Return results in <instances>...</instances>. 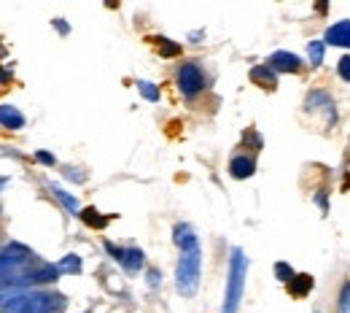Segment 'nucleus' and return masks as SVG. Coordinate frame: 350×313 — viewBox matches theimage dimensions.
<instances>
[{
	"label": "nucleus",
	"mask_w": 350,
	"mask_h": 313,
	"mask_svg": "<svg viewBox=\"0 0 350 313\" xmlns=\"http://www.w3.org/2000/svg\"><path fill=\"white\" fill-rule=\"evenodd\" d=\"M0 308L8 313H54L62 308V297L36 289L0 286Z\"/></svg>",
	"instance_id": "1"
},
{
	"label": "nucleus",
	"mask_w": 350,
	"mask_h": 313,
	"mask_svg": "<svg viewBox=\"0 0 350 313\" xmlns=\"http://www.w3.org/2000/svg\"><path fill=\"white\" fill-rule=\"evenodd\" d=\"M254 171H256L254 157L240 154V157H234V160L229 162V173H232L234 179H251V176H254Z\"/></svg>",
	"instance_id": "8"
},
{
	"label": "nucleus",
	"mask_w": 350,
	"mask_h": 313,
	"mask_svg": "<svg viewBox=\"0 0 350 313\" xmlns=\"http://www.w3.org/2000/svg\"><path fill=\"white\" fill-rule=\"evenodd\" d=\"M312 284H315V281H312L310 275L299 273V275H294L286 286H288V295H291V297H307V295L312 292Z\"/></svg>",
	"instance_id": "12"
},
{
	"label": "nucleus",
	"mask_w": 350,
	"mask_h": 313,
	"mask_svg": "<svg viewBox=\"0 0 350 313\" xmlns=\"http://www.w3.org/2000/svg\"><path fill=\"white\" fill-rule=\"evenodd\" d=\"M36 160H38L41 165H54V157H51L49 151H36Z\"/></svg>",
	"instance_id": "23"
},
{
	"label": "nucleus",
	"mask_w": 350,
	"mask_h": 313,
	"mask_svg": "<svg viewBox=\"0 0 350 313\" xmlns=\"http://www.w3.org/2000/svg\"><path fill=\"white\" fill-rule=\"evenodd\" d=\"M251 82H256L264 90H275V87H278V76H275V71H272L269 65H256V68L251 71Z\"/></svg>",
	"instance_id": "11"
},
{
	"label": "nucleus",
	"mask_w": 350,
	"mask_h": 313,
	"mask_svg": "<svg viewBox=\"0 0 350 313\" xmlns=\"http://www.w3.org/2000/svg\"><path fill=\"white\" fill-rule=\"evenodd\" d=\"M0 313H8V311H3V308H0Z\"/></svg>",
	"instance_id": "24"
},
{
	"label": "nucleus",
	"mask_w": 350,
	"mask_h": 313,
	"mask_svg": "<svg viewBox=\"0 0 350 313\" xmlns=\"http://www.w3.org/2000/svg\"><path fill=\"white\" fill-rule=\"evenodd\" d=\"M59 273H81V257L68 254V257L59 262Z\"/></svg>",
	"instance_id": "17"
},
{
	"label": "nucleus",
	"mask_w": 350,
	"mask_h": 313,
	"mask_svg": "<svg viewBox=\"0 0 350 313\" xmlns=\"http://www.w3.org/2000/svg\"><path fill=\"white\" fill-rule=\"evenodd\" d=\"M269 68L275 73H297L302 68V60L294 54V51H275L269 57Z\"/></svg>",
	"instance_id": "5"
},
{
	"label": "nucleus",
	"mask_w": 350,
	"mask_h": 313,
	"mask_svg": "<svg viewBox=\"0 0 350 313\" xmlns=\"http://www.w3.org/2000/svg\"><path fill=\"white\" fill-rule=\"evenodd\" d=\"M307 54H310V62H312V68L323 65V54H326V44H323V41H310V44H307Z\"/></svg>",
	"instance_id": "15"
},
{
	"label": "nucleus",
	"mask_w": 350,
	"mask_h": 313,
	"mask_svg": "<svg viewBox=\"0 0 350 313\" xmlns=\"http://www.w3.org/2000/svg\"><path fill=\"white\" fill-rule=\"evenodd\" d=\"M337 313H350V281L342 284L340 297H337Z\"/></svg>",
	"instance_id": "18"
},
{
	"label": "nucleus",
	"mask_w": 350,
	"mask_h": 313,
	"mask_svg": "<svg viewBox=\"0 0 350 313\" xmlns=\"http://www.w3.org/2000/svg\"><path fill=\"white\" fill-rule=\"evenodd\" d=\"M81 219H84L89 227H94V229H100V227L108 224V219H105L100 211H94V208H84V211H81Z\"/></svg>",
	"instance_id": "16"
},
{
	"label": "nucleus",
	"mask_w": 350,
	"mask_h": 313,
	"mask_svg": "<svg viewBox=\"0 0 350 313\" xmlns=\"http://www.w3.org/2000/svg\"><path fill=\"white\" fill-rule=\"evenodd\" d=\"M137 90H140V95H143L146 100H151V103L159 100V90H157V84H151V82H137Z\"/></svg>",
	"instance_id": "19"
},
{
	"label": "nucleus",
	"mask_w": 350,
	"mask_h": 313,
	"mask_svg": "<svg viewBox=\"0 0 350 313\" xmlns=\"http://www.w3.org/2000/svg\"><path fill=\"white\" fill-rule=\"evenodd\" d=\"M245 275H248V257L243 249H232L229 254V275H226V292H224V308L221 313H237L240 300L245 292Z\"/></svg>",
	"instance_id": "2"
},
{
	"label": "nucleus",
	"mask_w": 350,
	"mask_h": 313,
	"mask_svg": "<svg viewBox=\"0 0 350 313\" xmlns=\"http://www.w3.org/2000/svg\"><path fill=\"white\" fill-rule=\"evenodd\" d=\"M275 275H278V281H286V284H288V281H291L297 273H294V268H291V265L278 262V265H275Z\"/></svg>",
	"instance_id": "21"
},
{
	"label": "nucleus",
	"mask_w": 350,
	"mask_h": 313,
	"mask_svg": "<svg viewBox=\"0 0 350 313\" xmlns=\"http://www.w3.org/2000/svg\"><path fill=\"white\" fill-rule=\"evenodd\" d=\"M323 44L340 46V49H350V19H342V22H337V25L326 27Z\"/></svg>",
	"instance_id": "7"
},
{
	"label": "nucleus",
	"mask_w": 350,
	"mask_h": 313,
	"mask_svg": "<svg viewBox=\"0 0 350 313\" xmlns=\"http://www.w3.org/2000/svg\"><path fill=\"white\" fill-rule=\"evenodd\" d=\"M27 260L22 257V254H0V275H5V273H11V270H16V268H22Z\"/></svg>",
	"instance_id": "14"
},
{
	"label": "nucleus",
	"mask_w": 350,
	"mask_h": 313,
	"mask_svg": "<svg viewBox=\"0 0 350 313\" xmlns=\"http://www.w3.org/2000/svg\"><path fill=\"white\" fill-rule=\"evenodd\" d=\"M105 249H108V251H111V254H113V257H116V260H119L127 270L143 268V260H146V257H143V251H140V249H119V246H113V243H108Z\"/></svg>",
	"instance_id": "6"
},
{
	"label": "nucleus",
	"mask_w": 350,
	"mask_h": 313,
	"mask_svg": "<svg viewBox=\"0 0 350 313\" xmlns=\"http://www.w3.org/2000/svg\"><path fill=\"white\" fill-rule=\"evenodd\" d=\"M337 73L342 82H350V54H345L340 62H337Z\"/></svg>",
	"instance_id": "22"
},
{
	"label": "nucleus",
	"mask_w": 350,
	"mask_h": 313,
	"mask_svg": "<svg viewBox=\"0 0 350 313\" xmlns=\"http://www.w3.org/2000/svg\"><path fill=\"white\" fill-rule=\"evenodd\" d=\"M178 90L183 92L186 97H194L197 92L205 90V73L197 62H183L178 68Z\"/></svg>",
	"instance_id": "4"
},
{
	"label": "nucleus",
	"mask_w": 350,
	"mask_h": 313,
	"mask_svg": "<svg viewBox=\"0 0 350 313\" xmlns=\"http://www.w3.org/2000/svg\"><path fill=\"white\" fill-rule=\"evenodd\" d=\"M51 192H54V197H57V200H59V203H62V205H65L70 214H81V208H79V200H76L73 195H68V192H65V189H59L57 184H51Z\"/></svg>",
	"instance_id": "13"
},
{
	"label": "nucleus",
	"mask_w": 350,
	"mask_h": 313,
	"mask_svg": "<svg viewBox=\"0 0 350 313\" xmlns=\"http://www.w3.org/2000/svg\"><path fill=\"white\" fill-rule=\"evenodd\" d=\"M175 246L180 249V251H186V249H194V246H200V240H197V235H194V229L189 227V224H175Z\"/></svg>",
	"instance_id": "10"
},
{
	"label": "nucleus",
	"mask_w": 350,
	"mask_h": 313,
	"mask_svg": "<svg viewBox=\"0 0 350 313\" xmlns=\"http://www.w3.org/2000/svg\"><path fill=\"white\" fill-rule=\"evenodd\" d=\"M200 275H202V249H186L180 251L178 268H175V289L183 297H191L200 289Z\"/></svg>",
	"instance_id": "3"
},
{
	"label": "nucleus",
	"mask_w": 350,
	"mask_h": 313,
	"mask_svg": "<svg viewBox=\"0 0 350 313\" xmlns=\"http://www.w3.org/2000/svg\"><path fill=\"white\" fill-rule=\"evenodd\" d=\"M0 125L8 127V130H22L25 127V116L14 105H0Z\"/></svg>",
	"instance_id": "9"
},
{
	"label": "nucleus",
	"mask_w": 350,
	"mask_h": 313,
	"mask_svg": "<svg viewBox=\"0 0 350 313\" xmlns=\"http://www.w3.org/2000/svg\"><path fill=\"white\" fill-rule=\"evenodd\" d=\"M157 44H159V54H162V57H175V54H180V46L175 44V41H167V38H159Z\"/></svg>",
	"instance_id": "20"
}]
</instances>
